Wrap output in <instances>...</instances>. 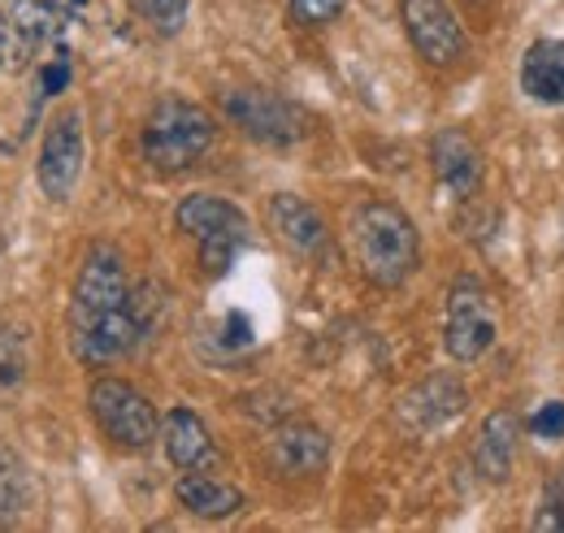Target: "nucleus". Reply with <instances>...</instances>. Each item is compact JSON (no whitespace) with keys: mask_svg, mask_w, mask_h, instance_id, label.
Here are the masks:
<instances>
[{"mask_svg":"<svg viewBox=\"0 0 564 533\" xmlns=\"http://www.w3.org/2000/svg\"><path fill=\"white\" fill-rule=\"evenodd\" d=\"M143 326L131 308L127 261L113 243H91L70 291V347L83 365H113L140 347Z\"/></svg>","mask_w":564,"mask_h":533,"instance_id":"f257e3e1","label":"nucleus"},{"mask_svg":"<svg viewBox=\"0 0 564 533\" xmlns=\"http://www.w3.org/2000/svg\"><path fill=\"white\" fill-rule=\"evenodd\" d=\"M356 269L373 286H404L422 265V235L395 200H360L348 221Z\"/></svg>","mask_w":564,"mask_h":533,"instance_id":"f03ea898","label":"nucleus"},{"mask_svg":"<svg viewBox=\"0 0 564 533\" xmlns=\"http://www.w3.org/2000/svg\"><path fill=\"white\" fill-rule=\"evenodd\" d=\"M213 134L217 127H213L209 109H200L196 100H183V96H165L152 105V113L143 122V161L156 174H183L209 152Z\"/></svg>","mask_w":564,"mask_h":533,"instance_id":"7ed1b4c3","label":"nucleus"},{"mask_svg":"<svg viewBox=\"0 0 564 533\" xmlns=\"http://www.w3.org/2000/svg\"><path fill=\"white\" fill-rule=\"evenodd\" d=\"M178 230L187 239H196L200 248V265L209 278H221L226 269L239 261V252L252 243V221L239 204L221 200V196H209V192H196L178 204L174 213Z\"/></svg>","mask_w":564,"mask_h":533,"instance_id":"20e7f679","label":"nucleus"},{"mask_svg":"<svg viewBox=\"0 0 564 533\" xmlns=\"http://www.w3.org/2000/svg\"><path fill=\"white\" fill-rule=\"evenodd\" d=\"M495 338H499V313H495L491 291L474 273L456 278L452 291H447V322H443L447 356L460 360V365H474L491 351Z\"/></svg>","mask_w":564,"mask_h":533,"instance_id":"39448f33","label":"nucleus"},{"mask_svg":"<svg viewBox=\"0 0 564 533\" xmlns=\"http://www.w3.org/2000/svg\"><path fill=\"white\" fill-rule=\"evenodd\" d=\"M87 407L96 416V425L118 443V447H131L143 452L161 438V416L152 400L143 395L140 387L122 382V378H96L91 391H87Z\"/></svg>","mask_w":564,"mask_h":533,"instance_id":"423d86ee","label":"nucleus"},{"mask_svg":"<svg viewBox=\"0 0 564 533\" xmlns=\"http://www.w3.org/2000/svg\"><path fill=\"white\" fill-rule=\"evenodd\" d=\"M83 161H87V139H83V113L66 109L48 122L44 143H40V165H35V178H40V192L53 204H66L83 178Z\"/></svg>","mask_w":564,"mask_h":533,"instance_id":"0eeeda50","label":"nucleus"},{"mask_svg":"<svg viewBox=\"0 0 564 533\" xmlns=\"http://www.w3.org/2000/svg\"><path fill=\"white\" fill-rule=\"evenodd\" d=\"M404 31L417 48V57L430 66H456L465 57V26L452 13L447 0H404L400 4Z\"/></svg>","mask_w":564,"mask_h":533,"instance_id":"6e6552de","label":"nucleus"},{"mask_svg":"<svg viewBox=\"0 0 564 533\" xmlns=\"http://www.w3.org/2000/svg\"><path fill=\"white\" fill-rule=\"evenodd\" d=\"M221 113L257 143H270V148H286L300 139V118L295 109L279 100L274 91H261V87H239V91H226L221 96Z\"/></svg>","mask_w":564,"mask_h":533,"instance_id":"1a4fd4ad","label":"nucleus"},{"mask_svg":"<svg viewBox=\"0 0 564 533\" xmlns=\"http://www.w3.org/2000/svg\"><path fill=\"white\" fill-rule=\"evenodd\" d=\"M430 165L452 200H474L482 187V152L460 127H443L430 139Z\"/></svg>","mask_w":564,"mask_h":533,"instance_id":"9d476101","label":"nucleus"},{"mask_svg":"<svg viewBox=\"0 0 564 533\" xmlns=\"http://www.w3.org/2000/svg\"><path fill=\"white\" fill-rule=\"evenodd\" d=\"M270 226H274V235H279L295 257L317 261V257H326V252H330V230H326L322 213L304 200V196L279 192V196L270 200Z\"/></svg>","mask_w":564,"mask_h":533,"instance_id":"9b49d317","label":"nucleus"},{"mask_svg":"<svg viewBox=\"0 0 564 533\" xmlns=\"http://www.w3.org/2000/svg\"><path fill=\"white\" fill-rule=\"evenodd\" d=\"M326 460H330V438L308 421H291L270 434V465L282 477H313L326 468Z\"/></svg>","mask_w":564,"mask_h":533,"instance_id":"f8f14e48","label":"nucleus"},{"mask_svg":"<svg viewBox=\"0 0 564 533\" xmlns=\"http://www.w3.org/2000/svg\"><path fill=\"white\" fill-rule=\"evenodd\" d=\"M465 407H469V391L452 373H434L400 400V416L413 429H438V425H452Z\"/></svg>","mask_w":564,"mask_h":533,"instance_id":"ddd939ff","label":"nucleus"},{"mask_svg":"<svg viewBox=\"0 0 564 533\" xmlns=\"http://www.w3.org/2000/svg\"><path fill=\"white\" fill-rule=\"evenodd\" d=\"M161 443H165L170 465L183 468V472H192V468H209L213 460H217L209 425H205L200 412H192V407H170V412H165Z\"/></svg>","mask_w":564,"mask_h":533,"instance_id":"4468645a","label":"nucleus"},{"mask_svg":"<svg viewBox=\"0 0 564 533\" xmlns=\"http://www.w3.org/2000/svg\"><path fill=\"white\" fill-rule=\"evenodd\" d=\"M517 443H521V421L512 407H495L478 429L474 443V465L487 481H508V472L517 465Z\"/></svg>","mask_w":564,"mask_h":533,"instance_id":"2eb2a0df","label":"nucleus"},{"mask_svg":"<svg viewBox=\"0 0 564 533\" xmlns=\"http://www.w3.org/2000/svg\"><path fill=\"white\" fill-rule=\"evenodd\" d=\"M521 91L534 105H564V40H534L521 57Z\"/></svg>","mask_w":564,"mask_h":533,"instance_id":"dca6fc26","label":"nucleus"},{"mask_svg":"<svg viewBox=\"0 0 564 533\" xmlns=\"http://www.w3.org/2000/svg\"><path fill=\"white\" fill-rule=\"evenodd\" d=\"M174 499L183 503V512H192L200 521H226V516H235L243 508V490L230 486V481H217L205 468L183 472L178 486H174Z\"/></svg>","mask_w":564,"mask_h":533,"instance_id":"f3484780","label":"nucleus"},{"mask_svg":"<svg viewBox=\"0 0 564 533\" xmlns=\"http://www.w3.org/2000/svg\"><path fill=\"white\" fill-rule=\"evenodd\" d=\"M31 499H35V490H31L26 465L9 447H0V525H18L31 508Z\"/></svg>","mask_w":564,"mask_h":533,"instance_id":"a211bd4d","label":"nucleus"},{"mask_svg":"<svg viewBox=\"0 0 564 533\" xmlns=\"http://www.w3.org/2000/svg\"><path fill=\"white\" fill-rule=\"evenodd\" d=\"M4 9L31 48L53 40L62 26V0H4Z\"/></svg>","mask_w":564,"mask_h":533,"instance_id":"6ab92c4d","label":"nucleus"},{"mask_svg":"<svg viewBox=\"0 0 564 533\" xmlns=\"http://www.w3.org/2000/svg\"><path fill=\"white\" fill-rule=\"evenodd\" d=\"M131 9L140 13L156 35H178V31H183V22H187L192 0H131Z\"/></svg>","mask_w":564,"mask_h":533,"instance_id":"aec40b11","label":"nucleus"},{"mask_svg":"<svg viewBox=\"0 0 564 533\" xmlns=\"http://www.w3.org/2000/svg\"><path fill=\"white\" fill-rule=\"evenodd\" d=\"M26 382V347L9 322H0V391H18Z\"/></svg>","mask_w":564,"mask_h":533,"instance_id":"412c9836","label":"nucleus"},{"mask_svg":"<svg viewBox=\"0 0 564 533\" xmlns=\"http://www.w3.org/2000/svg\"><path fill=\"white\" fill-rule=\"evenodd\" d=\"M534 530L564 533V468H556L552 481L543 486V499H539V512H534Z\"/></svg>","mask_w":564,"mask_h":533,"instance_id":"4be33fe9","label":"nucleus"},{"mask_svg":"<svg viewBox=\"0 0 564 533\" xmlns=\"http://www.w3.org/2000/svg\"><path fill=\"white\" fill-rule=\"evenodd\" d=\"M26 57H31V44L22 40V31L13 26V18H9V9L0 0V74L4 69H18Z\"/></svg>","mask_w":564,"mask_h":533,"instance_id":"5701e85b","label":"nucleus"},{"mask_svg":"<svg viewBox=\"0 0 564 533\" xmlns=\"http://www.w3.org/2000/svg\"><path fill=\"white\" fill-rule=\"evenodd\" d=\"M344 9H348V0H291V18L300 26H330Z\"/></svg>","mask_w":564,"mask_h":533,"instance_id":"b1692460","label":"nucleus"},{"mask_svg":"<svg viewBox=\"0 0 564 533\" xmlns=\"http://www.w3.org/2000/svg\"><path fill=\"white\" fill-rule=\"evenodd\" d=\"M530 434L543 443H561L564 438V400H547L530 416Z\"/></svg>","mask_w":564,"mask_h":533,"instance_id":"393cba45","label":"nucleus"},{"mask_svg":"<svg viewBox=\"0 0 564 533\" xmlns=\"http://www.w3.org/2000/svg\"><path fill=\"white\" fill-rule=\"evenodd\" d=\"M66 78H70V66L66 62H53V69H44V91L57 96V87H66Z\"/></svg>","mask_w":564,"mask_h":533,"instance_id":"a878e982","label":"nucleus"},{"mask_svg":"<svg viewBox=\"0 0 564 533\" xmlns=\"http://www.w3.org/2000/svg\"><path fill=\"white\" fill-rule=\"evenodd\" d=\"M465 4H469V9H478V4H491V0H465Z\"/></svg>","mask_w":564,"mask_h":533,"instance_id":"bb28decb","label":"nucleus"}]
</instances>
